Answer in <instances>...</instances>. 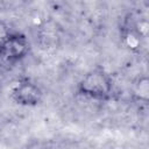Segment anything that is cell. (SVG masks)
Masks as SVG:
<instances>
[{"instance_id":"7a4b0ae2","label":"cell","mask_w":149,"mask_h":149,"mask_svg":"<svg viewBox=\"0 0 149 149\" xmlns=\"http://www.w3.org/2000/svg\"><path fill=\"white\" fill-rule=\"evenodd\" d=\"M28 37L21 31H9L0 40V66L10 70L29 52Z\"/></svg>"},{"instance_id":"6da1fadb","label":"cell","mask_w":149,"mask_h":149,"mask_svg":"<svg viewBox=\"0 0 149 149\" xmlns=\"http://www.w3.org/2000/svg\"><path fill=\"white\" fill-rule=\"evenodd\" d=\"M76 92L78 95L97 101H107L114 95L112 76L102 68H94L86 72L78 81Z\"/></svg>"},{"instance_id":"277c9868","label":"cell","mask_w":149,"mask_h":149,"mask_svg":"<svg viewBox=\"0 0 149 149\" xmlns=\"http://www.w3.org/2000/svg\"><path fill=\"white\" fill-rule=\"evenodd\" d=\"M133 97L140 102H148L149 99V80L147 76L137 78L133 86Z\"/></svg>"},{"instance_id":"3957f363","label":"cell","mask_w":149,"mask_h":149,"mask_svg":"<svg viewBox=\"0 0 149 149\" xmlns=\"http://www.w3.org/2000/svg\"><path fill=\"white\" fill-rule=\"evenodd\" d=\"M12 99L20 106L34 107L42 101L43 91L31 79L21 78L12 90Z\"/></svg>"}]
</instances>
